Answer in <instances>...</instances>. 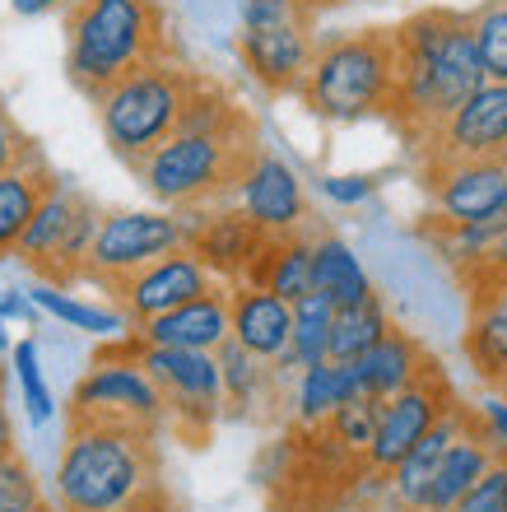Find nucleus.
<instances>
[{
  "label": "nucleus",
  "mask_w": 507,
  "mask_h": 512,
  "mask_svg": "<svg viewBox=\"0 0 507 512\" xmlns=\"http://www.w3.org/2000/svg\"><path fill=\"white\" fill-rule=\"evenodd\" d=\"M14 14H24V19H42V14H56V10H66L70 0H10Z\"/></svg>",
  "instance_id": "nucleus-42"
},
{
  "label": "nucleus",
  "mask_w": 507,
  "mask_h": 512,
  "mask_svg": "<svg viewBox=\"0 0 507 512\" xmlns=\"http://www.w3.org/2000/svg\"><path fill=\"white\" fill-rule=\"evenodd\" d=\"M238 284H256L284 303H298L303 294H312V233H270Z\"/></svg>",
  "instance_id": "nucleus-23"
},
{
  "label": "nucleus",
  "mask_w": 507,
  "mask_h": 512,
  "mask_svg": "<svg viewBox=\"0 0 507 512\" xmlns=\"http://www.w3.org/2000/svg\"><path fill=\"white\" fill-rule=\"evenodd\" d=\"M177 247H187V219L173 210H103L84 261V280L107 289Z\"/></svg>",
  "instance_id": "nucleus-10"
},
{
  "label": "nucleus",
  "mask_w": 507,
  "mask_h": 512,
  "mask_svg": "<svg viewBox=\"0 0 507 512\" xmlns=\"http://www.w3.org/2000/svg\"><path fill=\"white\" fill-rule=\"evenodd\" d=\"M498 457V447L489 443V433L480 424V410L466 405V419H461V429L456 438L447 443V452L438 457L433 475H428V489L424 499H419V512H452V503L466 494L484 471H489V461Z\"/></svg>",
  "instance_id": "nucleus-19"
},
{
  "label": "nucleus",
  "mask_w": 507,
  "mask_h": 512,
  "mask_svg": "<svg viewBox=\"0 0 507 512\" xmlns=\"http://www.w3.org/2000/svg\"><path fill=\"white\" fill-rule=\"evenodd\" d=\"M391 94H396V47L391 28H349L326 33L312 47V66L298 84L303 103L317 122L354 126V122H387Z\"/></svg>",
  "instance_id": "nucleus-5"
},
{
  "label": "nucleus",
  "mask_w": 507,
  "mask_h": 512,
  "mask_svg": "<svg viewBox=\"0 0 507 512\" xmlns=\"http://www.w3.org/2000/svg\"><path fill=\"white\" fill-rule=\"evenodd\" d=\"M0 350H10V336H5V322H0Z\"/></svg>",
  "instance_id": "nucleus-45"
},
{
  "label": "nucleus",
  "mask_w": 507,
  "mask_h": 512,
  "mask_svg": "<svg viewBox=\"0 0 507 512\" xmlns=\"http://www.w3.org/2000/svg\"><path fill=\"white\" fill-rule=\"evenodd\" d=\"M42 503V485L19 447L0 452V512H33Z\"/></svg>",
  "instance_id": "nucleus-35"
},
{
  "label": "nucleus",
  "mask_w": 507,
  "mask_h": 512,
  "mask_svg": "<svg viewBox=\"0 0 507 512\" xmlns=\"http://www.w3.org/2000/svg\"><path fill=\"white\" fill-rule=\"evenodd\" d=\"M354 396H359V391H354V382H349V368L345 364L321 359V364L294 373V415H298V424H303V429L321 424L331 410H340V405L354 401Z\"/></svg>",
  "instance_id": "nucleus-30"
},
{
  "label": "nucleus",
  "mask_w": 507,
  "mask_h": 512,
  "mask_svg": "<svg viewBox=\"0 0 507 512\" xmlns=\"http://www.w3.org/2000/svg\"><path fill=\"white\" fill-rule=\"evenodd\" d=\"M56 503L61 512H168L159 433L66 419Z\"/></svg>",
  "instance_id": "nucleus-2"
},
{
  "label": "nucleus",
  "mask_w": 507,
  "mask_h": 512,
  "mask_svg": "<svg viewBox=\"0 0 507 512\" xmlns=\"http://www.w3.org/2000/svg\"><path fill=\"white\" fill-rule=\"evenodd\" d=\"M121 340H126L131 359L145 368L154 391H159L163 429H173L177 438L201 447L214 433V424L224 419V382H219L214 354L163 350V345H145V340H135V336H121Z\"/></svg>",
  "instance_id": "nucleus-7"
},
{
  "label": "nucleus",
  "mask_w": 507,
  "mask_h": 512,
  "mask_svg": "<svg viewBox=\"0 0 507 512\" xmlns=\"http://www.w3.org/2000/svg\"><path fill=\"white\" fill-rule=\"evenodd\" d=\"M196 84H201V70L182 66L177 56L173 61H154V66L117 80L107 94L94 98L107 149L135 173L177 131L191 94H196Z\"/></svg>",
  "instance_id": "nucleus-6"
},
{
  "label": "nucleus",
  "mask_w": 507,
  "mask_h": 512,
  "mask_svg": "<svg viewBox=\"0 0 507 512\" xmlns=\"http://www.w3.org/2000/svg\"><path fill=\"white\" fill-rule=\"evenodd\" d=\"M461 354L480 373V382H489L494 391L507 382V284L470 294Z\"/></svg>",
  "instance_id": "nucleus-22"
},
{
  "label": "nucleus",
  "mask_w": 507,
  "mask_h": 512,
  "mask_svg": "<svg viewBox=\"0 0 507 512\" xmlns=\"http://www.w3.org/2000/svg\"><path fill=\"white\" fill-rule=\"evenodd\" d=\"M289 312H294L289 350L270 364L280 378H294V373H303V368H312V364L326 359V340H331V317H335V308L321 294H303L298 303H289Z\"/></svg>",
  "instance_id": "nucleus-28"
},
{
  "label": "nucleus",
  "mask_w": 507,
  "mask_h": 512,
  "mask_svg": "<svg viewBox=\"0 0 507 512\" xmlns=\"http://www.w3.org/2000/svg\"><path fill=\"white\" fill-rule=\"evenodd\" d=\"M391 312L382 303V294H368L359 303H349V308H335L331 317V340H326V359L331 364H349V359H359L377 345V340L391 331Z\"/></svg>",
  "instance_id": "nucleus-29"
},
{
  "label": "nucleus",
  "mask_w": 507,
  "mask_h": 512,
  "mask_svg": "<svg viewBox=\"0 0 507 512\" xmlns=\"http://www.w3.org/2000/svg\"><path fill=\"white\" fill-rule=\"evenodd\" d=\"M98 210L80 187L70 182H56L42 205L28 219L24 238L14 247V261L24 270L38 275V284H52V289H70V284L84 280V261H89V243L98 233Z\"/></svg>",
  "instance_id": "nucleus-8"
},
{
  "label": "nucleus",
  "mask_w": 507,
  "mask_h": 512,
  "mask_svg": "<svg viewBox=\"0 0 507 512\" xmlns=\"http://www.w3.org/2000/svg\"><path fill=\"white\" fill-rule=\"evenodd\" d=\"M391 47H396V94L387 122L405 145L419 149L484 84L470 14L447 5L414 10L391 28Z\"/></svg>",
  "instance_id": "nucleus-1"
},
{
  "label": "nucleus",
  "mask_w": 507,
  "mask_h": 512,
  "mask_svg": "<svg viewBox=\"0 0 507 512\" xmlns=\"http://www.w3.org/2000/svg\"><path fill=\"white\" fill-rule=\"evenodd\" d=\"M66 419H84V424H126V429L163 433V401L149 373L131 359L126 340L103 345L94 354V364L75 382L66 405Z\"/></svg>",
  "instance_id": "nucleus-9"
},
{
  "label": "nucleus",
  "mask_w": 507,
  "mask_h": 512,
  "mask_svg": "<svg viewBox=\"0 0 507 512\" xmlns=\"http://www.w3.org/2000/svg\"><path fill=\"white\" fill-rule=\"evenodd\" d=\"M498 396H503V401H507V382H503V387H498Z\"/></svg>",
  "instance_id": "nucleus-48"
},
{
  "label": "nucleus",
  "mask_w": 507,
  "mask_h": 512,
  "mask_svg": "<svg viewBox=\"0 0 507 512\" xmlns=\"http://www.w3.org/2000/svg\"><path fill=\"white\" fill-rule=\"evenodd\" d=\"M321 191H326L331 201H340V205H363L377 191V182L373 177H326Z\"/></svg>",
  "instance_id": "nucleus-39"
},
{
  "label": "nucleus",
  "mask_w": 507,
  "mask_h": 512,
  "mask_svg": "<svg viewBox=\"0 0 507 512\" xmlns=\"http://www.w3.org/2000/svg\"><path fill=\"white\" fill-rule=\"evenodd\" d=\"M10 368L14 378H19V391H24V410L33 424H47V419L56 415V401H52V387H47V378H42V359H38V345L33 340H19V345H10Z\"/></svg>",
  "instance_id": "nucleus-34"
},
{
  "label": "nucleus",
  "mask_w": 507,
  "mask_h": 512,
  "mask_svg": "<svg viewBox=\"0 0 507 512\" xmlns=\"http://www.w3.org/2000/svg\"><path fill=\"white\" fill-rule=\"evenodd\" d=\"M214 275L187 252V247H177V252L159 256V261H149V266L131 270L126 280L107 284V294H112V308L121 312V322L126 326H140L149 317H163V312L182 308L191 298H201L205 289H214Z\"/></svg>",
  "instance_id": "nucleus-13"
},
{
  "label": "nucleus",
  "mask_w": 507,
  "mask_h": 512,
  "mask_svg": "<svg viewBox=\"0 0 507 512\" xmlns=\"http://www.w3.org/2000/svg\"><path fill=\"white\" fill-rule=\"evenodd\" d=\"M377 405L382 401L354 396V401H345L340 410H331V415L321 419V433L335 447H345L354 461H368V443H373V429H377Z\"/></svg>",
  "instance_id": "nucleus-33"
},
{
  "label": "nucleus",
  "mask_w": 507,
  "mask_h": 512,
  "mask_svg": "<svg viewBox=\"0 0 507 512\" xmlns=\"http://www.w3.org/2000/svg\"><path fill=\"white\" fill-rule=\"evenodd\" d=\"M33 512H56V508H52V503H47V499H42V503H38V508H33Z\"/></svg>",
  "instance_id": "nucleus-47"
},
{
  "label": "nucleus",
  "mask_w": 507,
  "mask_h": 512,
  "mask_svg": "<svg viewBox=\"0 0 507 512\" xmlns=\"http://www.w3.org/2000/svg\"><path fill=\"white\" fill-rule=\"evenodd\" d=\"M56 182H61V177L47 168L42 149L33 154V159H24L19 168H10V173L0 177V261L14 256V247H19V238H24L33 210H38L42 196H47Z\"/></svg>",
  "instance_id": "nucleus-25"
},
{
  "label": "nucleus",
  "mask_w": 507,
  "mask_h": 512,
  "mask_svg": "<svg viewBox=\"0 0 507 512\" xmlns=\"http://www.w3.org/2000/svg\"><path fill=\"white\" fill-rule=\"evenodd\" d=\"M414 154L419 163L507 159V84L484 80Z\"/></svg>",
  "instance_id": "nucleus-14"
},
{
  "label": "nucleus",
  "mask_w": 507,
  "mask_h": 512,
  "mask_svg": "<svg viewBox=\"0 0 507 512\" xmlns=\"http://www.w3.org/2000/svg\"><path fill=\"white\" fill-rule=\"evenodd\" d=\"M131 336L145 340V345H163V350L214 354L228 340V284H214V289H205L201 298H191L182 308L131 326Z\"/></svg>",
  "instance_id": "nucleus-18"
},
{
  "label": "nucleus",
  "mask_w": 507,
  "mask_h": 512,
  "mask_svg": "<svg viewBox=\"0 0 507 512\" xmlns=\"http://www.w3.org/2000/svg\"><path fill=\"white\" fill-rule=\"evenodd\" d=\"M214 364H219V382H224V415H252L256 405L270 401L275 382H284L275 368L261 364L256 354H247L233 340L214 350Z\"/></svg>",
  "instance_id": "nucleus-27"
},
{
  "label": "nucleus",
  "mask_w": 507,
  "mask_h": 512,
  "mask_svg": "<svg viewBox=\"0 0 507 512\" xmlns=\"http://www.w3.org/2000/svg\"><path fill=\"white\" fill-rule=\"evenodd\" d=\"M419 187L433 205L424 229H461L507 210V159L419 163Z\"/></svg>",
  "instance_id": "nucleus-12"
},
{
  "label": "nucleus",
  "mask_w": 507,
  "mask_h": 512,
  "mask_svg": "<svg viewBox=\"0 0 507 512\" xmlns=\"http://www.w3.org/2000/svg\"><path fill=\"white\" fill-rule=\"evenodd\" d=\"M14 447V424H10V410L0 405V452H10Z\"/></svg>",
  "instance_id": "nucleus-43"
},
{
  "label": "nucleus",
  "mask_w": 507,
  "mask_h": 512,
  "mask_svg": "<svg viewBox=\"0 0 507 512\" xmlns=\"http://www.w3.org/2000/svg\"><path fill=\"white\" fill-rule=\"evenodd\" d=\"M456 401H461V396H456L452 378H447V368H442L438 359L405 391L387 396V401L377 405V429H373V443H368V461H363V466H368V480H382Z\"/></svg>",
  "instance_id": "nucleus-11"
},
{
  "label": "nucleus",
  "mask_w": 507,
  "mask_h": 512,
  "mask_svg": "<svg viewBox=\"0 0 507 512\" xmlns=\"http://www.w3.org/2000/svg\"><path fill=\"white\" fill-rule=\"evenodd\" d=\"M28 303L42 312H52L56 322L75 326V331H89V336H121L126 322H121L117 308H94V303H80V298H70L66 289H52V284H38Z\"/></svg>",
  "instance_id": "nucleus-31"
},
{
  "label": "nucleus",
  "mask_w": 507,
  "mask_h": 512,
  "mask_svg": "<svg viewBox=\"0 0 507 512\" xmlns=\"http://www.w3.org/2000/svg\"><path fill=\"white\" fill-rule=\"evenodd\" d=\"M61 24L66 75L89 103L135 70L177 56L163 0H70Z\"/></svg>",
  "instance_id": "nucleus-4"
},
{
  "label": "nucleus",
  "mask_w": 507,
  "mask_h": 512,
  "mask_svg": "<svg viewBox=\"0 0 507 512\" xmlns=\"http://www.w3.org/2000/svg\"><path fill=\"white\" fill-rule=\"evenodd\" d=\"M294 0H242V28H266V24H289V19H298ZM317 19V14H312Z\"/></svg>",
  "instance_id": "nucleus-38"
},
{
  "label": "nucleus",
  "mask_w": 507,
  "mask_h": 512,
  "mask_svg": "<svg viewBox=\"0 0 507 512\" xmlns=\"http://www.w3.org/2000/svg\"><path fill=\"white\" fill-rule=\"evenodd\" d=\"M261 135H256L252 112L233 103L224 117L205 126H177L154 154H149L135 177L140 187L173 215H191L205 205L233 201L247 163L256 159Z\"/></svg>",
  "instance_id": "nucleus-3"
},
{
  "label": "nucleus",
  "mask_w": 507,
  "mask_h": 512,
  "mask_svg": "<svg viewBox=\"0 0 507 512\" xmlns=\"http://www.w3.org/2000/svg\"><path fill=\"white\" fill-rule=\"evenodd\" d=\"M33 154H38V145H33V140L14 126L10 112L0 108V177L10 173V168H19L24 159H33Z\"/></svg>",
  "instance_id": "nucleus-37"
},
{
  "label": "nucleus",
  "mask_w": 507,
  "mask_h": 512,
  "mask_svg": "<svg viewBox=\"0 0 507 512\" xmlns=\"http://www.w3.org/2000/svg\"><path fill=\"white\" fill-rule=\"evenodd\" d=\"M294 5L307 14H326V10H335V5H345V0H294Z\"/></svg>",
  "instance_id": "nucleus-44"
},
{
  "label": "nucleus",
  "mask_w": 507,
  "mask_h": 512,
  "mask_svg": "<svg viewBox=\"0 0 507 512\" xmlns=\"http://www.w3.org/2000/svg\"><path fill=\"white\" fill-rule=\"evenodd\" d=\"M461 419H466V401H456L447 415L433 424V429L419 438V443L405 452L396 466H391L382 480H387V499L396 512H419V499H424L428 489V475H433V466H438V457L447 452V443L456 438V429H461Z\"/></svg>",
  "instance_id": "nucleus-24"
},
{
  "label": "nucleus",
  "mask_w": 507,
  "mask_h": 512,
  "mask_svg": "<svg viewBox=\"0 0 507 512\" xmlns=\"http://www.w3.org/2000/svg\"><path fill=\"white\" fill-rule=\"evenodd\" d=\"M452 512H507V457L498 452L489 471L452 503Z\"/></svg>",
  "instance_id": "nucleus-36"
},
{
  "label": "nucleus",
  "mask_w": 507,
  "mask_h": 512,
  "mask_svg": "<svg viewBox=\"0 0 507 512\" xmlns=\"http://www.w3.org/2000/svg\"><path fill=\"white\" fill-rule=\"evenodd\" d=\"M233 205L261 233H294L307 229V219H312V205H307L298 173L270 149H256V159L247 163V173H242L238 191H233Z\"/></svg>",
  "instance_id": "nucleus-16"
},
{
  "label": "nucleus",
  "mask_w": 507,
  "mask_h": 512,
  "mask_svg": "<svg viewBox=\"0 0 507 512\" xmlns=\"http://www.w3.org/2000/svg\"><path fill=\"white\" fill-rule=\"evenodd\" d=\"M5 317H19V322H24V317H33V303H28L19 289H5V294H0V322H5Z\"/></svg>",
  "instance_id": "nucleus-41"
},
{
  "label": "nucleus",
  "mask_w": 507,
  "mask_h": 512,
  "mask_svg": "<svg viewBox=\"0 0 507 512\" xmlns=\"http://www.w3.org/2000/svg\"><path fill=\"white\" fill-rule=\"evenodd\" d=\"M238 61L266 94H298L307 66H312V47H317V19L298 14L289 24L266 28H242L238 33Z\"/></svg>",
  "instance_id": "nucleus-15"
},
{
  "label": "nucleus",
  "mask_w": 507,
  "mask_h": 512,
  "mask_svg": "<svg viewBox=\"0 0 507 512\" xmlns=\"http://www.w3.org/2000/svg\"><path fill=\"white\" fill-rule=\"evenodd\" d=\"M428 364H433V354L419 345V336H410V331H401V326H391L373 350L359 354V359H349L345 368H349V382H354L359 396H368V401H387V396H396V391L410 387Z\"/></svg>",
  "instance_id": "nucleus-21"
},
{
  "label": "nucleus",
  "mask_w": 507,
  "mask_h": 512,
  "mask_svg": "<svg viewBox=\"0 0 507 512\" xmlns=\"http://www.w3.org/2000/svg\"><path fill=\"white\" fill-rule=\"evenodd\" d=\"M289 326L294 312L289 303L256 284H228V340L256 354L261 364H275L289 350Z\"/></svg>",
  "instance_id": "nucleus-20"
},
{
  "label": "nucleus",
  "mask_w": 507,
  "mask_h": 512,
  "mask_svg": "<svg viewBox=\"0 0 507 512\" xmlns=\"http://www.w3.org/2000/svg\"><path fill=\"white\" fill-rule=\"evenodd\" d=\"M475 410H480V424H484V433H489V443L507 457V401L503 396H494V401L475 405Z\"/></svg>",
  "instance_id": "nucleus-40"
},
{
  "label": "nucleus",
  "mask_w": 507,
  "mask_h": 512,
  "mask_svg": "<svg viewBox=\"0 0 507 512\" xmlns=\"http://www.w3.org/2000/svg\"><path fill=\"white\" fill-rule=\"evenodd\" d=\"M0 405H5V368H0Z\"/></svg>",
  "instance_id": "nucleus-46"
},
{
  "label": "nucleus",
  "mask_w": 507,
  "mask_h": 512,
  "mask_svg": "<svg viewBox=\"0 0 507 512\" xmlns=\"http://www.w3.org/2000/svg\"><path fill=\"white\" fill-rule=\"evenodd\" d=\"M187 219V252L210 270L219 284H238L252 266V256L261 252L270 233H261L252 219L242 215L233 201L224 205H205V210H191Z\"/></svg>",
  "instance_id": "nucleus-17"
},
{
  "label": "nucleus",
  "mask_w": 507,
  "mask_h": 512,
  "mask_svg": "<svg viewBox=\"0 0 507 512\" xmlns=\"http://www.w3.org/2000/svg\"><path fill=\"white\" fill-rule=\"evenodd\" d=\"M312 294H321L331 308H349L377 294L363 261L340 233H312Z\"/></svg>",
  "instance_id": "nucleus-26"
},
{
  "label": "nucleus",
  "mask_w": 507,
  "mask_h": 512,
  "mask_svg": "<svg viewBox=\"0 0 507 512\" xmlns=\"http://www.w3.org/2000/svg\"><path fill=\"white\" fill-rule=\"evenodd\" d=\"M470 38H475L484 80L507 84V0H484L470 10Z\"/></svg>",
  "instance_id": "nucleus-32"
}]
</instances>
